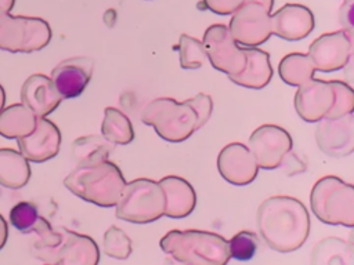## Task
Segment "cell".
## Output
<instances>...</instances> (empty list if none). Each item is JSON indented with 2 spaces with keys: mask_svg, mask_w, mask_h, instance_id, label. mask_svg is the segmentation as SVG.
<instances>
[{
  "mask_svg": "<svg viewBox=\"0 0 354 265\" xmlns=\"http://www.w3.org/2000/svg\"><path fill=\"white\" fill-rule=\"evenodd\" d=\"M256 225L261 239L271 250L288 254L306 243L311 221L306 206L299 199L277 195L260 203Z\"/></svg>",
  "mask_w": 354,
  "mask_h": 265,
  "instance_id": "obj_1",
  "label": "cell"
},
{
  "mask_svg": "<svg viewBox=\"0 0 354 265\" xmlns=\"http://www.w3.org/2000/svg\"><path fill=\"white\" fill-rule=\"evenodd\" d=\"M65 188L84 202L100 207L116 206L126 185L122 170L111 160L76 164L65 177Z\"/></svg>",
  "mask_w": 354,
  "mask_h": 265,
  "instance_id": "obj_2",
  "label": "cell"
},
{
  "mask_svg": "<svg viewBox=\"0 0 354 265\" xmlns=\"http://www.w3.org/2000/svg\"><path fill=\"white\" fill-rule=\"evenodd\" d=\"M159 244L166 254L181 264L224 265L230 261L228 240L210 230L171 229Z\"/></svg>",
  "mask_w": 354,
  "mask_h": 265,
  "instance_id": "obj_3",
  "label": "cell"
},
{
  "mask_svg": "<svg viewBox=\"0 0 354 265\" xmlns=\"http://www.w3.org/2000/svg\"><path fill=\"white\" fill-rule=\"evenodd\" d=\"M141 121L153 127L160 138L174 144L188 139L202 127L191 98L183 102L170 97L155 98L144 106Z\"/></svg>",
  "mask_w": 354,
  "mask_h": 265,
  "instance_id": "obj_4",
  "label": "cell"
},
{
  "mask_svg": "<svg viewBox=\"0 0 354 265\" xmlns=\"http://www.w3.org/2000/svg\"><path fill=\"white\" fill-rule=\"evenodd\" d=\"M314 215L328 225H354V186L336 175L319 178L310 193Z\"/></svg>",
  "mask_w": 354,
  "mask_h": 265,
  "instance_id": "obj_5",
  "label": "cell"
},
{
  "mask_svg": "<svg viewBox=\"0 0 354 265\" xmlns=\"http://www.w3.org/2000/svg\"><path fill=\"white\" fill-rule=\"evenodd\" d=\"M166 197L159 182L137 178L126 182L116 203L115 215L133 224H148L165 215Z\"/></svg>",
  "mask_w": 354,
  "mask_h": 265,
  "instance_id": "obj_6",
  "label": "cell"
},
{
  "mask_svg": "<svg viewBox=\"0 0 354 265\" xmlns=\"http://www.w3.org/2000/svg\"><path fill=\"white\" fill-rule=\"evenodd\" d=\"M48 22L39 17L0 12V50L30 54L43 50L51 40Z\"/></svg>",
  "mask_w": 354,
  "mask_h": 265,
  "instance_id": "obj_7",
  "label": "cell"
},
{
  "mask_svg": "<svg viewBox=\"0 0 354 265\" xmlns=\"http://www.w3.org/2000/svg\"><path fill=\"white\" fill-rule=\"evenodd\" d=\"M59 240L48 248L35 251V257L47 264L97 265L100 248L94 239L64 226L58 228Z\"/></svg>",
  "mask_w": 354,
  "mask_h": 265,
  "instance_id": "obj_8",
  "label": "cell"
},
{
  "mask_svg": "<svg viewBox=\"0 0 354 265\" xmlns=\"http://www.w3.org/2000/svg\"><path fill=\"white\" fill-rule=\"evenodd\" d=\"M203 47L212 66L228 76L239 73L246 63V51L231 36L228 26L210 25L203 33Z\"/></svg>",
  "mask_w": 354,
  "mask_h": 265,
  "instance_id": "obj_9",
  "label": "cell"
},
{
  "mask_svg": "<svg viewBox=\"0 0 354 265\" xmlns=\"http://www.w3.org/2000/svg\"><path fill=\"white\" fill-rule=\"evenodd\" d=\"M271 10L254 1H246L231 17L228 30L241 47H257L266 43L271 33Z\"/></svg>",
  "mask_w": 354,
  "mask_h": 265,
  "instance_id": "obj_10",
  "label": "cell"
},
{
  "mask_svg": "<svg viewBox=\"0 0 354 265\" xmlns=\"http://www.w3.org/2000/svg\"><path fill=\"white\" fill-rule=\"evenodd\" d=\"M290 134L275 124H263L249 137L248 148L253 153L259 168L274 170L279 167L283 156L292 150Z\"/></svg>",
  "mask_w": 354,
  "mask_h": 265,
  "instance_id": "obj_11",
  "label": "cell"
},
{
  "mask_svg": "<svg viewBox=\"0 0 354 265\" xmlns=\"http://www.w3.org/2000/svg\"><path fill=\"white\" fill-rule=\"evenodd\" d=\"M353 54V35L347 30L328 32L317 37L308 47V57L315 70L333 72L344 68Z\"/></svg>",
  "mask_w": 354,
  "mask_h": 265,
  "instance_id": "obj_12",
  "label": "cell"
},
{
  "mask_svg": "<svg viewBox=\"0 0 354 265\" xmlns=\"http://www.w3.org/2000/svg\"><path fill=\"white\" fill-rule=\"evenodd\" d=\"M336 99L332 80L310 79L299 86L295 94V109L307 123H315L326 117Z\"/></svg>",
  "mask_w": 354,
  "mask_h": 265,
  "instance_id": "obj_13",
  "label": "cell"
},
{
  "mask_svg": "<svg viewBox=\"0 0 354 265\" xmlns=\"http://www.w3.org/2000/svg\"><path fill=\"white\" fill-rule=\"evenodd\" d=\"M318 148L328 156L344 157L354 150V116L353 112L339 117H324L315 128Z\"/></svg>",
  "mask_w": 354,
  "mask_h": 265,
  "instance_id": "obj_14",
  "label": "cell"
},
{
  "mask_svg": "<svg viewBox=\"0 0 354 265\" xmlns=\"http://www.w3.org/2000/svg\"><path fill=\"white\" fill-rule=\"evenodd\" d=\"M217 168L227 182L238 186L253 182L259 173V166L253 153L242 142H231L220 150L217 156Z\"/></svg>",
  "mask_w": 354,
  "mask_h": 265,
  "instance_id": "obj_15",
  "label": "cell"
},
{
  "mask_svg": "<svg viewBox=\"0 0 354 265\" xmlns=\"http://www.w3.org/2000/svg\"><path fill=\"white\" fill-rule=\"evenodd\" d=\"M17 141L19 152L28 161L44 163L58 155L61 146V131L51 120L37 117L35 130Z\"/></svg>",
  "mask_w": 354,
  "mask_h": 265,
  "instance_id": "obj_16",
  "label": "cell"
},
{
  "mask_svg": "<svg viewBox=\"0 0 354 265\" xmlns=\"http://www.w3.org/2000/svg\"><path fill=\"white\" fill-rule=\"evenodd\" d=\"M94 61L88 57H73L61 61L51 70V81L62 99L79 97L91 80Z\"/></svg>",
  "mask_w": 354,
  "mask_h": 265,
  "instance_id": "obj_17",
  "label": "cell"
},
{
  "mask_svg": "<svg viewBox=\"0 0 354 265\" xmlns=\"http://www.w3.org/2000/svg\"><path fill=\"white\" fill-rule=\"evenodd\" d=\"M270 22L271 33L288 41L307 37L315 25L313 11L303 4L295 3L285 4L274 14H270Z\"/></svg>",
  "mask_w": 354,
  "mask_h": 265,
  "instance_id": "obj_18",
  "label": "cell"
},
{
  "mask_svg": "<svg viewBox=\"0 0 354 265\" xmlns=\"http://www.w3.org/2000/svg\"><path fill=\"white\" fill-rule=\"evenodd\" d=\"M62 97L51 79L43 73L30 75L21 87V104L28 106L37 117H46L61 104Z\"/></svg>",
  "mask_w": 354,
  "mask_h": 265,
  "instance_id": "obj_19",
  "label": "cell"
},
{
  "mask_svg": "<svg viewBox=\"0 0 354 265\" xmlns=\"http://www.w3.org/2000/svg\"><path fill=\"white\" fill-rule=\"evenodd\" d=\"M159 185L166 197V217L184 218L194 211L196 206V193L187 179L178 175H166L159 181Z\"/></svg>",
  "mask_w": 354,
  "mask_h": 265,
  "instance_id": "obj_20",
  "label": "cell"
},
{
  "mask_svg": "<svg viewBox=\"0 0 354 265\" xmlns=\"http://www.w3.org/2000/svg\"><path fill=\"white\" fill-rule=\"evenodd\" d=\"M245 51H246L245 68L239 73L228 76L230 80L245 88H252V90L264 88L272 77L270 54L256 47L245 48Z\"/></svg>",
  "mask_w": 354,
  "mask_h": 265,
  "instance_id": "obj_21",
  "label": "cell"
},
{
  "mask_svg": "<svg viewBox=\"0 0 354 265\" xmlns=\"http://www.w3.org/2000/svg\"><path fill=\"white\" fill-rule=\"evenodd\" d=\"M30 179V166L25 156L11 148H0V185L21 189Z\"/></svg>",
  "mask_w": 354,
  "mask_h": 265,
  "instance_id": "obj_22",
  "label": "cell"
},
{
  "mask_svg": "<svg viewBox=\"0 0 354 265\" xmlns=\"http://www.w3.org/2000/svg\"><path fill=\"white\" fill-rule=\"evenodd\" d=\"M37 116L24 104H12L0 110V135L8 139H18L36 127Z\"/></svg>",
  "mask_w": 354,
  "mask_h": 265,
  "instance_id": "obj_23",
  "label": "cell"
},
{
  "mask_svg": "<svg viewBox=\"0 0 354 265\" xmlns=\"http://www.w3.org/2000/svg\"><path fill=\"white\" fill-rule=\"evenodd\" d=\"M354 261V248L351 243L339 237H324L313 251L310 262L313 265H351Z\"/></svg>",
  "mask_w": 354,
  "mask_h": 265,
  "instance_id": "obj_24",
  "label": "cell"
},
{
  "mask_svg": "<svg viewBox=\"0 0 354 265\" xmlns=\"http://www.w3.org/2000/svg\"><path fill=\"white\" fill-rule=\"evenodd\" d=\"M113 150V144L102 135H84L72 142V157L76 164H93L106 160Z\"/></svg>",
  "mask_w": 354,
  "mask_h": 265,
  "instance_id": "obj_25",
  "label": "cell"
},
{
  "mask_svg": "<svg viewBox=\"0 0 354 265\" xmlns=\"http://www.w3.org/2000/svg\"><path fill=\"white\" fill-rule=\"evenodd\" d=\"M101 135L113 145H127L134 139V128L130 119L122 110L106 106L101 124Z\"/></svg>",
  "mask_w": 354,
  "mask_h": 265,
  "instance_id": "obj_26",
  "label": "cell"
},
{
  "mask_svg": "<svg viewBox=\"0 0 354 265\" xmlns=\"http://www.w3.org/2000/svg\"><path fill=\"white\" fill-rule=\"evenodd\" d=\"M314 72L315 68L313 61L303 52H290L285 55L278 65V73L282 81L295 87H299L313 79Z\"/></svg>",
  "mask_w": 354,
  "mask_h": 265,
  "instance_id": "obj_27",
  "label": "cell"
},
{
  "mask_svg": "<svg viewBox=\"0 0 354 265\" xmlns=\"http://www.w3.org/2000/svg\"><path fill=\"white\" fill-rule=\"evenodd\" d=\"M180 65L183 69H198L205 65L206 51L203 43L198 39L183 33L178 40Z\"/></svg>",
  "mask_w": 354,
  "mask_h": 265,
  "instance_id": "obj_28",
  "label": "cell"
},
{
  "mask_svg": "<svg viewBox=\"0 0 354 265\" xmlns=\"http://www.w3.org/2000/svg\"><path fill=\"white\" fill-rule=\"evenodd\" d=\"M40 213L33 202H18L10 210L8 221L21 233H32L40 219Z\"/></svg>",
  "mask_w": 354,
  "mask_h": 265,
  "instance_id": "obj_29",
  "label": "cell"
},
{
  "mask_svg": "<svg viewBox=\"0 0 354 265\" xmlns=\"http://www.w3.org/2000/svg\"><path fill=\"white\" fill-rule=\"evenodd\" d=\"M104 254L116 259H126L133 251L131 239L118 226L112 225L104 233Z\"/></svg>",
  "mask_w": 354,
  "mask_h": 265,
  "instance_id": "obj_30",
  "label": "cell"
},
{
  "mask_svg": "<svg viewBox=\"0 0 354 265\" xmlns=\"http://www.w3.org/2000/svg\"><path fill=\"white\" fill-rule=\"evenodd\" d=\"M259 248V237L252 230H239L228 240L230 258L238 261L252 259Z\"/></svg>",
  "mask_w": 354,
  "mask_h": 265,
  "instance_id": "obj_31",
  "label": "cell"
},
{
  "mask_svg": "<svg viewBox=\"0 0 354 265\" xmlns=\"http://www.w3.org/2000/svg\"><path fill=\"white\" fill-rule=\"evenodd\" d=\"M332 84L335 88L336 99H335L333 108L330 109V112L328 113L326 117L333 119V117H339V116L351 113L354 109V92H353L351 87L340 80H332Z\"/></svg>",
  "mask_w": 354,
  "mask_h": 265,
  "instance_id": "obj_32",
  "label": "cell"
},
{
  "mask_svg": "<svg viewBox=\"0 0 354 265\" xmlns=\"http://www.w3.org/2000/svg\"><path fill=\"white\" fill-rule=\"evenodd\" d=\"M248 0H203L207 10L218 15L234 14Z\"/></svg>",
  "mask_w": 354,
  "mask_h": 265,
  "instance_id": "obj_33",
  "label": "cell"
},
{
  "mask_svg": "<svg viewBox=\"0 0 354 265\" xmlns=\"http://www.w3.org/2000/svg\"><path fill=\"white\" fill-rule=\"evenodd\" d=\"M279 166H282L285 174H288V175H295V174L303 173L306 170V161L301 160L300 156H297L296 153H293L290 150L283 156Z\"/></svg>",
  "mask_w": 354,
  "mask_h": 265,
  "instance_id": "obj_34",
  "label": "cell"
},
{
  "mask_svg": "<svg viewBox=\"0 0 354 265\" xmlns=\"http://www.w3.org/2000/svg\"><path fill=\"white\" fill-rule=\"evenodd\" d=\"M339 21L343 29L353 35V0H344L343 6L340 7Z\"/></svg>",
  "mask_w": 354,
  "mask_h": 265,
  "instance_id": "obj_35",
  "label": "cell"
},
{
  "mask_svg": "<svg viewBox=\"0 0 354 265\" xmlns=\"http://www.w3.org/2000/svg\"><path fill=\"white\" fill-rule=\"evenodd\" d=\"M8 239V225L4 217L0 214V250L6 246Z\"/></svg>",
  "mask_w": 354,
  "mask_h": 265,
  "instance_id": "obj_36",
  "label": "cell"
},
{
  "mask_svg": "<svg viewBox=\"0 0 354 265\" xmlns=\"http://www.w3.org/2000/svg\"><path fill=\"white\" fill-rule=\"evenodd\" d=\"M15 4V0H0V12H10Z\"/></svg>",
  "mask_w": 354,
  "mask_h": 265,
  "instance_id": "obj_37",
  "label": "cell"
},
{
  "mask_svg": "<svg viewBox=\"0 0 354 265\" xmlns=\"http://www.w3.org/2000/svg\"><path fill=\"white\" fill-rule=\"evenodd\" d=\"M248 1H254V3L263 4V6L267 7L268 10H272V6H274V0H248Z\"/></svg>",
  "mask_w": 354,
  "mask_h": 265,
  "instance_id": "obj_38",
  "label": "cell"
},
{
  "mask_svg": "<svg viewBox=\"0 0 354 265\" xmlns=\"http://www.w3.org/2000/svg\"><path fill=\"white\" fill-rule=\"evenodd\" d=\"M4 105H6V91L0 84V110L4 108Z\"/></svg>",
  "mask_w": 354,
  "mask_h": 265,
  "instance_id": "obj_39",
  "label": "cell"
},
{
  "mask_svg": "<svg viewBox=\"0 0 354 265\" xmlns=\"http://www.w3.org/2000/svg\"><path fill=\"white\" fill-rule=\"evenodd\" d=\"M343 1H344V0H343Z\"/></svg>",
  "mask_w": 354,
  "mask_h": 265,
  "instance_id": "obj_40",
  "label": "cell"
}]
</instances>
